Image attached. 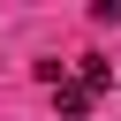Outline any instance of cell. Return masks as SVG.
Returning a JSON list of instances; mask_svg holds the SVG:
<instances>
[{
    "mask_svg": "<svg viewBox=\"0 0 121 121\" xmlns=\"http://www.w3.org/2000/svg\"><path fill=\"white\" fill-rule=\"evenodd\" d=\"M106 83H113V60L83 53V60H76V68H68V76L53 83V98H60V121H83V113H91V98H98Z\"/></svg>",
    "mask_w": 121,
    "mask_h": 121,
    "instance_id": "6da1fadb",
    "label": "cell"
}]
</instances>
